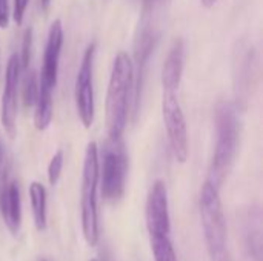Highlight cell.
Listing matches in <instances>:
<instances>
[{
  "instance_id": "6da1fadb",
  "label": "cell",
  "mask_w": 263,
  "mask_h": 261,
  "mask_svg": "<svg viewBox=\"0 0 263 261\" xmlns=\"http://www.w3.org/2000/svg\"><path fill=\"white\" fill-rule=\"evenodd\" d=\"M131 97L133 62L125 51H120L112 62L105 102V122L109 138H122L129 118Z\"/></svg>"
},
{
  "instance_id": "7a4b0ae2",
  "label": "cell",
  "mask_w": 263,
  "mask_h": 261,
  "mask_svg": "<svg viewBox=\"0 0 263 261\" xmlns=\"http://www.w3.org/2000/svg\"><path fill=\"white\" fill-rule=\"evenodd\" d=\"M216 123V146L210 165L208 182L217 189L222 188L227 177L230 175L239 145V120L236 109L227 103L220 102L214 112Z\"/></svg>"
},
{
  "instance_id": "3957f363",
  "label": "cell",
  "mask_w": 263,
  "mask_h": 261,
  "mask_svg": "<svg viewBox=\"0 0 263 261\" xmlns=\"http://www.w3.org/2000/svg\"><path fill=\"white\" fill-rule=\"evenodd\" d=\"M99 148L96 142H89L85 151L82 174V231L86 243L96 246L99 243V212H97V188H99Z\"/></svg>"
},
{
  "instance_id": "277c9868",
  "label": "cell",
  "mask_w": 263,
  "mask_h": 261,
  "mask_svg": "<svg viewBox=\"0 0 263 261\" xmlns=\"http://www.w3.org/2000/svg\"><path fill=\"white\" fill-rule=\"evenodd\" d=\"M199 209H200L203 237L210 257L228 251L227 248L228 231H227L222 200L219 195V189L214 185H211L208 180L203 183L200 189Z\"/></svg>"
},
{
  "instance_id": "5b68a950",
  "label": "cell",
  "mask_w": 263,
  "mask_h": 261,
  "mask_svg": "<svg viewBox=\"0 0 263 261\" xmlns=\"http://www.w3.org/2000/svg\"><path fill=\"white\" fill-rule=\"evenodd\" d=\"M128 155L122 138H108L103 146L102 165L99 163V183L108 202H117L125 194Z\"/></svg>"
},
{
  "instance_id": "8992f818",
  "label": "cell",
  "mask_w": 263,
  "mask_h": 261,
  "mask_svg": "<svg viewBox=\"0 0 263 261\" xmlns=\"http://www.w3.org/2000/svg\"><path fill=\"white\" fill-rule=\"evenodd\" d=\"M94 57H96V43H89L83 52L82 63L77 71L76 85H74V102L77 115L82 125L89 129L94 123L96 115V102H94Z\"/></svg>"
},
{
  "instance_id": "52a82bcc",
  "label": "cell",
  "mask_w": 263,
  "mask_h": 261,
  "mask_svg": "<svg viewBox=\"0 0 263 261\" xmlns=\"http://www.w3.org/2000/svg\"><path fill=\"white\" fill-rule=\"evenodd\" d=\"M162 115L168 134L171 151L179 163H185L190 155V140L185 114L177 100L176 92H163Z\"/></svg>"
},
{
  "instance_id": "ba28073f",
  "label": "cell",
  "mask_w": 263,
  "mask_h": 261,
  "mask_svg": "<svg viewBox=\"0 0 263 261\" xmlns=\"http://www.w3.org/2000/svg\"><path fill=\"white\" fill-rule=\"evenodd\" d=\"M145 222L149 235H171L170 205L166 185L156 180L148 192L145 205Z\"/></svg>"
},
{
  "instance_id": "9c48e42d",
  "label": "cell",
  "mask_w": 263,
  "mask_h": 261,
  "mask_svg": "<svg viewBox=\"0 0 263 261\" xmlns=\"http://www.w3.org/2000/svg\"><path fill=\"white\" fill-rule=\"evenodd\" d=\"M20 60L17 54H12L6 65L5 86L2 94V109L0 118L2 125L9 137L15 135V122H17V97H18V82H20Z\"/></svg>"
},
{
  "instance_id": "30bf717a",
  "label": "cell",
  "mask_w": 263,
  "mask_h": 261,
  "mask_svg": "<svg viewBox=\"0 0 263 261\" xmlns=\"http://www.w3.org/2000/svg\"><path fill=\"white\" fill-rule=\"evenodd\" d=\"M63 38H65L63 25H62V20L57 18L49 26L46 48L43 54V66H42V74H40V80H43L52 89L57 85L59 62H60V54L63 48Z\"/></svg>"
},
{
  "instance_id": "8fae6325",
  "label": "cell",
  "mask_w": 263,
  "mask_h": 261,
  "mask_svg": "<svg viewBox=\"0 0 263 261\" xmlns=\"http://www.w3.org/2000/svg\"><path fill=\"white\" fill-rule=\"evenodd\" d=\"M185 66V45L182 38H176L166 54L162 66L163 92H176L180 88Z\"/></svg>"
},
{
  "instance_id": "7c38bea8",
  "label": "cell",
  "mask_w": 263,
  "mask_h": 261,
  "mask_svg": "<svg viewBox=\"0 0 263 261\" xmlns=\"http://www.w3.org/2000/svg\"><path fill=\"white\" fill-rule=\"evenodd\" d=\"M0 212L2 218L11 234H17L22 223V205L20 189L17 182H8L0 191Z\"/></svg>"
},
{
  "instance_id": "4fadbf2b",
  "label": "cell",
  "mask_w": 263,
  "mask_h": 261,
  "mask_svg": "<svg viewBox=\"0 0 263 261\" xmlns=\"http://www.w3.org/2000/svg\"><path fill=\"white\" fill-rule=\"evenodd\" d=\"M52 88L43 80H39V95L34 103V126L37 131H45L52 122Z\"/></svg>"
},
{
  "instance_id": "5bb4252c",
  "label": "cell",
  "mask_w": 263,
  "mask_h": 261,
  "mask_svg": "<svg viewBox=\"0 0 263 261\" xmlns=\"http://www.w3.org/2000/svg\"><path fill=\"white\" fill-rule=\"evenodd\" d=\"M29 200L32 208L34 225L37 231L46 229V189L42 183L32 182L29 185Z\"/></svg>"
},
{
  "instance_id": "9a60e30c",
  "label": "cell",
  "mask_w": 263,
  "mask_h": 261,
  "mask_svg": "<svg viewBox=\"0 0 263 261\" xmlns=\"http://www.w3.org/2000/svg\"><path fill=\"white\" fill-rule=\"evenodd\" d=\"M154 261H177L171 235H149Z\"/></svg>"
},
{
  "instance_id": "2e32d148",
  "label": "cell",
  "mask_w": 263,
  "mask_h": 261,
  "mask_svg": "<svg viewBox=\"0 0 263 261\" xmlns=\"http://www.w3.org/2000/svg\"><path fill=\"white\" fill-rule=\"evenodd\" d=\"M23 105L26 108L34 106L37 95H39V77L35 71L32 69H25V78H23Z\"/></svg>"
},
{
  "instance_id": "e0dca14e",
  "label": "cell",
  "mask_w": 263,
  "mask_h": 261,
  "mask_svg": "<svg viewBox=\"0 0 263 261\" xmlns=\"http://www.w3.org/2000/svg\"><path fill=\"white\" fill-rule=\"evenodd\" d=\"M63 162H65L63 151L62 149L55 151V154L52 155V158L48 165V182L51 186H55L57 182L60 180V175L63 171Z\"/></svg>"
},
{
  "instance_id": "ac0fdd59",
  "label": "cell",
  "mask_w": 263,
  "mask_h": 261,
  "mask_svg": "<svg viewBox=\"0 0 263 261\" xmlns=\"http://www.w3.org/2000/svg\"><path fill=\"white\" fill-rule=\"evenodd\" d=\"M31 48H32V28H28L23 34V40H22V52L18 55L20 60V68L25 71L29 68V62H31Z\"/></svg>"
},
{
  "instance_id": "d6986e66",
  "label": "cell",
  "mask_w": 263,
  "mask_h": 261,
  "mask_svg": "<svg viewBox=\"0 0 263 261\" xmlns=\"http://www.w3.org/2000/svg\"><path fill=\"white\" fill-rule=\"evenodd\" d=\"M28 3H29V0H14L12 18H14V22H15L18 26L23 23V18H25V12H26V8H28Z\"/></svg>"
},
{
  "instance_id": "ffe728a7",
  "label": "cell",
  "mask_w": 263,
  "mask_h": 261,
  "mask_svg": "<svg viewBox=\"0 0 263 261\" xmlns=\"http://www.w3.org/2000/svg\"><path fill=\"white\" fill-rule=\"evenodd\" d=\"M166 3H170V0H142V14H156Z\"/></svg>"
},
{
  "instance_id": "44dd1931",
  "label": "cell",
  "mask_w": 263,
  "mask_h": 261,
  "mask_svg": "<svg viewBox=\"0 0 263 261\" xmlns=\"http://www.w3.org/2000/svg\"><path fill=\"white\" fill-rule=\"evenodd\" d=\"M9 23V3L8 0H0V28H8Z\"/></svg>"
},
{
  "instance_id": "7402d4cb",
  "label": "cell",
  "mask_w": 263,
  "mask_h": 261,
  "mask_svg": "<svg viewBox=\"0 0 263 261\" xmlns=\"http://www.w3.org/2000/svg\"><path fill=\"white\" fill-rule=\"evenodd\" d=\"M210 258H211V261H233L231 260V255H230V252H228V251L220 252V254H216V255H211Z\"/></svg>"
},
{
  "instance_id": "603a6c76",
  "label": "cell",
  "mask_w": 263,
  "mask_h": 261,
  "mask_svg": "<svg viewBox=\"0 0 263 261\" xmlns=\"http://www.w3.org/2000/svg\"><path fill=\"white\" fill-rule=\"evenodd\" d=\"M200 3H202V6H203V8L210 9V8H213V6L217 3V0H200Z\"/></svg>"
},
{
  "instance_id": "cb8c5ba5",
  "label": "cell",
  "mask_w": 263,
  "mask_h": 261,
  "mask_svg": "<svg viewBox=\"0 0 263 261\" xmlns=\"http://www.w3.org/2000/svg\"><path fill=\"white\" fill-rule=\"evenodd\" d=\"M40 6L43 12H48L49 6H51V0H40Z\"/></svg>"
},
{
  "instance_id": "d4e9b609",
  "label": "cell",
  "mask_w": 263,
  "mask_h": 261,
  "mask_svg": "<svg viewBox=\"0 0 263 261\" xmlns=\"http://www.w3.org/2000/svg\"><path fill=\"white\" fill-rule=\"evenodd\" d=\"M89 261H100V260H97V258H92V260H89Z\"/></svg>"
},
{
  "instance_id": "484cf974",
  "label": "cell",
  "mask_w": 263,
  "mask_h": 261,
  "mask_svg": "<svg viewBox=\"0 0 263 261\" xmlns=\"http://www.w3.org/2000/svg\"><path fill=\"white\" fill-rule=\"evenodd\" d=\"M0 158H2V148H0Z\"/></svg>"
},
{
  "instance_id": "4316f807",
  "label": "cell",
  "mask_w": 263,
  "mask_h": 261,
  "mask_svg": "<svg viewBox=\"0 0 263 261\" xmlns=\"http://www.w3.org/2000/svg\"><path fill=\"white\" fill-rule=\"evenodd\" d=\"M40 261H46V260H40Z\"/></svg>"
}]
</instances>
